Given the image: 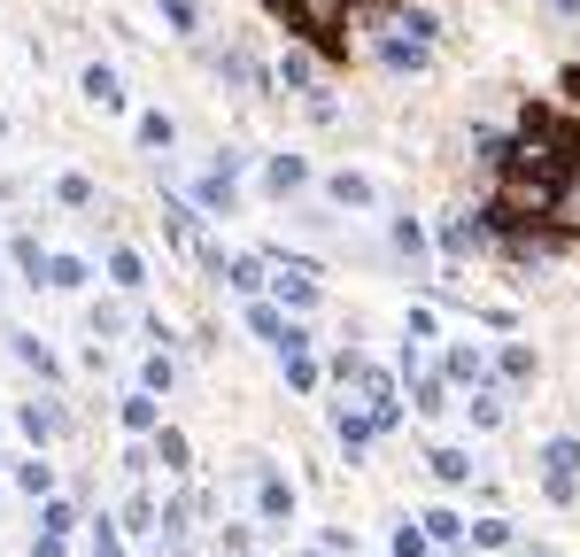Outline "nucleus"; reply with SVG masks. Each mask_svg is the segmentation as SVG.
<instances>
[{"instance_id": "20e7f679", "label": "nucleus", "mask_w": 580, "mask_h": 557, "mask_svg": "<svg viewBox=\"0 0 580 557\" xmlns=\"http://www.w3.org/2000/svg\"><path fill=\"white\" fill-rule=\"evenodd\" d=\"M248 325H256V333H263V341H271L279 356H287V349H310V333H302L294 318H279L271 302H256V310H248Z\"/></svg>"}, {"instance_id": "f8f14e48", "label": "nucleus", "mask_w": 580, "mask_h": 557, "mask_svg": "<svg viewBox=\"0 0 580 557\" xmlns=\"http://www.w3.org/2000/svg\"><path fill=\"white\" fill-rule=\"evenodd\" d=\"M39 279H47V287H86V264H78V256H47Z\"/></svg>"}, {"instance_id": "f3484780", "label": "nucleus", "mask_w": 580, "mask_h": 557, "mask_svg": "<svg viewBox=\"0 0 580 557\" xmlns=\"http://www.w3.org/2000/svg\"><path fill=\"white\" fill-rule=\"evenodd\" d=\"M225 279H232L240 294H256V287H263V264H256V256H232V264H225Z\"/></svg>"}, {"instance_id": "ddd939ff", "label": "nucleus", "mask_w": 580, "mask_h": 557, "mask_svg": "<svg viewBox=\"0 0 580 557\" xmlns=\"http://www.w3.org/2000/svg\"><path fill=\"white\" fill-rule=\"evenodd\" d=\"M16 488H24V496H55V465H39V457L16 465Z\"/></svg>"}, {"instance_id": "2f4dec72", "label": "nucleus", "mask_w": 580, "mask_h": 557, "mask_svg": "<svg viewBox=\"0 0 580 557\" xmlns=\"http://www.w3.org/2000/svg\"><path fill=\"white\" fill-rule=\"evenodd\" d=\"M557 8H565V16H573V8H580V0H557Z\"/></svg>"}, {"instance_id": "7c9ffc66", "label": "nucleus", "mask_w": 580, "mask_h": 557, "mask_svg": "<svg viewBox=\"0 0 580 557\" xmlns=\"http://www.w3.org/2000/svg\"><path fill=\"white\" fill-rule=\"evenodd\" d=\"M163 16H171L178 31H194V0H163Z\"/></svg>"}, {"instance_id": "f03ea898", "label": "nucleus", "mask_w": 580, "mask_h": 557, "mask_svg": "<svg viewBox=\"0 0 580 557\" xmlns=\"http://www.w3.org/2000/svg\"><path fill=\"white\" fill-rule=\"evenodd\" d=\"M263 8H271L287 31L318 39L325 55H341V47H348V39H341V0H263Z\"/></svg>"}, {"instance_id": "bb28decb", "label": "nucleus", "mask_w": 580, "mask_h": 557, "mask_svg": "<svg viewBox=\"0 0 580 557\" xmlns=\"http://www.w3.org/2000/svg\"><path fill=\"white\" fill-rule=\"evenodd\" d=\"M472 542H488V550H503V542H511V527H503V519H480V527H472Z\"/></svg>"}, {"instance_id": "a211bd4d", "label": "nucleus", "mask_w": 580, "mask_h": 557, "mask_svg": "<svg viewBox=\"0 0 580 557\" xmlns=\"http://www.w3.org/2000/svg\"><path fill=\"white\" fill-rule=\"evenodd\" d=\"M124 426H132V434H155V395H132V403H124Z\"/></svg>"}, {"instance_id": "423d86ee", "label": "nucleus", "mask_w": 580, "mask_h": 557, "mask_svg": "<svg viewBox=\"0 0 580 557\" xmlns=\"http://www.w3.org/2000/svg\"><path fill=\"white\" fill-rule=\"evenodd\" d=\"M256 511H263V519H294V488L263 472V488H256Z\"/></svg>"}, {"instance_id": "aec40b11", "label": "nucleus", "mask_w": 580, "mask_h": 557, "mask_svg": "<svg viewBox=\"0 0 580 557\" xmlns=\"http://www.w3.org/2000/svg\"><path fill=\"white\" fill-rule=\"evenodd\" d=\"M464 411H472V426H503V395H472Z\"/></svg>"}, {"instance_id": "473e14b6", "label": "nucleus", "mask_w": 580, "mask_h": 557, "mask_svg": "<svg viewBox=\"0 0 580 557\" xmlns=\"http://www.w3.org/2000/svg\"><path fill=\"white\" fill-rule=\"evenodd\" d=\"M526 557H550V550H526Z\"/></svg>"}, {"instance_id": "5701e85b", "label": "nucleus", "mask_w": 580, "mask_h": 557, "mask_svg": "<svg viewBox=\"0 0 580 557\" xmlns=\"http://www.w3.org/2000/svg\"><path fill=\"white\" fill-rule=\"evenodd\" d=\"M109 271H116V287H140V256H132V248H116Z\"/></svg>"}, {"instance_id": "dca6fc26", "label": "nucleus", "mask_w": 580, "mask_h": 557, "mask_svg": "<svg viewBox=\"0 0 580 557\" xmlns=\"http://www.w3.org/2000/svg\"><path fill=\"white\" fill-rule=\"evenodd\" d=\"M387 70H426V47L418 39H387Z\"/></svg>"}, {"instance_id": "39448f33", "label": "nucleus", "mask_w": 580, "mask_h": 557, "mask_svg": "<svg viewBox=\"0 0 580 557\" xmlns=\"http://www.w3.org/2000/svg\"><path fill=\"white\" fill-rule=\"evenodd\" d=\"M325 194H333L341 209H372V178H364V171H333V178H325Z\"/></svg>"}, {"instance_id": "9b49d317", "label": "nucleus", "mask_w": 580, "mask_h": 557, "mask_svg": "<svg viewBox=\"0 0 580 557\" xmlns=\"http://www.w3.org/2000/svg\"><path fill=\"white\" fill-rule=\"evenodd\" d=\"M434 472L449 488H464V480H472V449H434Z\"/></svg>"}, {"instance_id": "c85d7f7f", "label": "nucleus", "mask_w": 580, "mask_h": 557, "mask_svg": "<svg viewBox=\"0 0 580 557\" xmlns=\"http://www.w3.org/2000/svg\"><path fill=\"white\" fill-rule=\"evenodd\" d=\"M387 557H426V534H418V527H403V534H395V550H387Z\"/></svg>"}, {"instance_id": "4468645a", "label": "nucleus", "mask_w": 580, "mask_h": 557, "mask_svg": "<svg viewBox=\"0 0 580 557\" xmlns=\"http://www.w3.org/2000/svg\"><path fill=\"white\" fill-rule=\"evenodd\" d=\"M287 387H294V395H310V387H318V364H310V349H287Z\"/></svg>"}, {"instance_id": "a878e982", "label": "nucleus", "mask_w": 580, "mask_h": 557, "mask_svg": "<svg viewBox=\"0 0 580 557\" xmlns=\"http://www.w3.org/2000/svg\"><path fill=\"white\" fill-rule=\"evenodd\" d=\"M155 457H163V465L178 472V465H186V434H163V441H155Z\"/></svg>"}, {"instance_id": "6ab92c4d", "label": "nucleus", "mask_w": 580, "mask_h": 557, "mask_svg": "<svg viewBox=\"0 0 580 557\" xmlns=\"http://www.w3.org/2000/svg\"><path fill=\"white\" fill-rule=\"evenodd\" d=\"M140 140H147V147H171V140H178V124L155 109V117H140Z\"/></svg>"}, {"instance_id": "7ed1b4c3", "label": "nucleus", "mask_w": 580, "mask_h": 557, "mask_svg": "<svg viewBox=\"0 0 580 557\" xmlns=\"http://www.w3.org/2000/svg\"><path fill=\"white\" fill-rule=\"evenodd\" d=\"M542 488H550V503L580 496V434H557L550 449H542Z\"/></svg>"}, {"instance_id": "412c9836", "label": "nucleus", "mask_w": 580, "mask_h": 557, "mask_svg": "<svg viewBox=\"0 0 580 557\" xmlns=\"http://www.w3.org/2000/svg\"><path fill=\"white\" fill-rule=\"evenodd\" d=\"M503 380H534V349H526V341H519V349H503Z\"/></svg>"}, {"instance_id": "9d476101", "label": "nucleus", "mask_w": 580, "mask_h": 557, "mask_svg": "<svg viewBox=\"0 0 580 557\" xmlns=\"http://www.w3.org/2000/svg\"><path fill=\"white\" fill-rule=\"evenodd\" d=\"M86 101H101V109H116V101H124V93H116V70H109V62H93V70H86Z\"/></svg>"}, {"instance_id": "c756f323", "label": "nucleus", "mask_w": 580, "mask_h": 557, "mask_svg": "<svg viewBox=\"0 0 580 557\" xmlns=\"http://www.w3.org/2000/svg\"><path fill=\"white\" fill-rule=\"evenodd\" d=\"M93 557H124V542H116V527H109V519L93 527Z\"/></svg>"}, {"instance_id": "cd10ccee", "label": "nucleus", "mask_w": 580, "mask_h": 557, "mask_svg": "<svg viewBox=\"0 0 580 557\" xmlns=\"http://www.w3.org/2000/svg\"><path fill=\"white\" fill-rule=\"evenodd\" d=\"M426 534H434V542H457L464 527H457V519H449V511H426Z\"/></svg>"}, {"instance_id": "b1692460", "label": "nucleus", "mask_w": 580, "mask_h": 557, "mask_svg": "<svg viewBox=\"0 0 580 557\" xmlns=\"http://www.w3.org/2000/svg\"><path fill=\"white\" fill-rule=\"evenodd\" d=\"M55 194H62V202H70V209H86V202H93V178H78V171H70V178H62V186H55Z\"/></svg>"}, {"instance_id": "393cba45", "label": "nucleus", "mask_w": 580, "mask_h": 557, "mask_svg": "<svg viewBox=\"0 0 580 557\" xmlns=\"http://www.w3.org/2000/svg\"><path fill=\"white\" fill-rule=\"evenodd\" d=\"M418 411H449V387H441V380H418Z\"/></svg>"}, {"instance_id": "2eb2a0df", "label": "nucleus", "mask_w": 580, "mask_h": 557, "mask_svg": "<svg viewBox=\"0 0 580 557\" xmlns=\"http://www.w3.org/2000/svg\"><path fill=\"white\" fill-rule=\"evenodd\" d=\"M202 202L209 209H232V163H217V171L202 178Z\"/></svg>"}, {"instance_id": "1a4fd4ad", "label": "nucleus", "mask_w": 580, "mask_h": 557, "mask_svg": "<svg viewBox=\"0 0 580 557\" xmlns=\"http://www.w3.org/2000/svg\"><path fill=\"white\" fill-rule=\"evenodd\" d=\"M271 194H294V186H302V178H310V163H302V155H279V163H271Z\"/></svg>"}, {"instance_id": "4be33fe9", "label": "nucleus", "mask_w": 580, "mask_h": 557, "mask_svg": "<svg viewBox=\"0 0 580 557\" xmlns=\"http://www.w3.org/2000/svg\"><path fill=\"white\" fill-rule=\"evenodd\" d=\"M55 426H62L55 411H39V403H24V434H31V441H47V434H55Z\"/></svg>"}, {"instance_id": "0eeeda50", "label": "nucleus", "mask_w": 580, "mask_h": 557, "mask_svg": "<svg viewBox=\"0 0 580 557\" xmlns=\"http://www.w3.org/2000/svg\"><path fill=\"white\" fill-rule=\"evenodd\" d=\"M480 372H488V356L472 349V341H457V349H449V380H464V387H480Z\"/></svg>"}, {"instance_id": "f257e3e1", "label": "nucleus", "mask_w": 580, "mask_h": 557, "mask_svg": "<svg viewBox=\"0 0 580 557\" xmlns=\"http://www.w3.org/2000/svg\"><path fill=\"white\" fill-rule=\"evenodd\" d=\"M495 171H503V194L480 209L488 233H519V225H542L565 186L580 178V124L557 117V109H526L519 117V140L495 147Z\"/></svg>"}, {"instance_id": "6e6552de", "label": "nucleus", "mask_w": 580, "mask_h": 557, "mask_svg": "<svg viewBox=\"0 0 580 557\" xmlns=\"http://www.w3.org/2000/svg\"><path fill=\"white\" fill-rule=\"evenodd\" d=\"M488 225H480V217H464V225H449V248H457V256H480V248H488Z\"/></svg>"}]
</instances>
